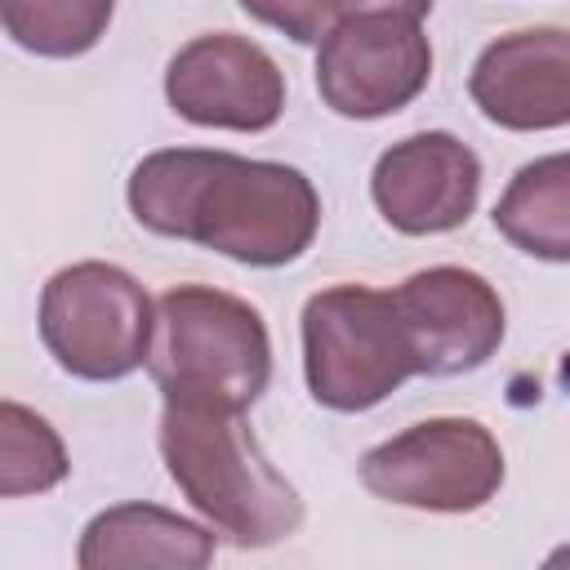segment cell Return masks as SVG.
I'll list each match as a JSON object with an SVG mask.
<instances>
[{"mask_svg": "<svg viewBox=\"0 0 570 570\" xmlns=\"http://www.w3.org/2000/svg\"><path fill=\"white\" fill-rule=\"evenodd\" d=\"M76 561L80 570H120V566L200 570L214 561V525H196L156 503H116L85 525Z\"/></svg>", "mask_w": 570, "mask_h": 570, "instance_id": "cell-12", "label": "cell"}, {"mask_svg": "<svg viewBox=\"0 0 570 570\" xmlns=\"http://www.w3.org/2000/svg\"><path fill=\"white\" fill-rule=\"evenodd\" d=\"M361 485L396 508L476 512L503 485V450L476 419H423L361 459Z\"/></svg>", "mask_w": 570, "mask_h": 570, "instance_id": "cell-6", "label": "cell"}, {"mask_svg": "<svg viewBox=\"0 0 570 570\" xmlns=\"http://www.w3.org/2000/svg\"><path fill=\"white\" fill-rule=\"evenodd\" d=\"M410 330L419 374L454 379L481 370L503 343V298L468 267H428L392 289Z\"/></svg>", "mask_w": 570, "mask_h": 570, "instance_id": "cell-9", "label": "cell"}, {"mask_svg": "<svg viewBox=\"0 0 570 570\" xmlns=\"http://www.w3.org/2000/svg\"><path fill=\"white\" fill-rule=\"evenodd\" d=\"M254 22L289 36L294 45H321L334 27L330 0H236Z\"/></svg>", "mask_w": 570, "mask_h": 570, "instance_id": "cell-16", "label": "cell"}, {"mask_svg": "<svg viewBox=\"0 0 570 570\" xmlns=\"http://www.w3.org/2000/svg\"><path fill=\"white\" fill-rule=\"evenodd\" d=\"M67 450L62 436L40 419L36 410L4 401L0 405V494L22 499V494H45L67 476Z\"/></svg>", "mask_w": 570, "mask_h": 570, "instance_id": "cell-15", "label": "cell"}, {"mask_svg": "<svg viewBox=\"0 0 570 570\" xmlns=\"http://www.w3.org/2000/svg\"><path fill=\"white\" fill-rule=\"evenodd\" d=\"M494 227L530 258L570 263V151L521 165L494 205Z\"/></svg>", "mask_w": 570, "mask_h": 570, "instance_id": "cell-13", "label": "cell"}, {"mask_svg": "<svg viewBox=\"0 0 570 570\" xmlns=\"http://www.w3.org/2000/svg\"><path fill=\"white\" fill-rule=\"evenodd\" d=\"M125 196L138 227L191 240L245 267H285L303 258L321 227V196L303 169L209 147L142 156Z\"/></svg>", "mask_w": 570, "mask_h": 570, "instance_id": "cell-1", "label": "cell"}, {"mask_svg": "<svg viewBox=\"0 0 570 570\" xmlns=\"http://www.w3.org/2000/svg\"><path fill=\"white\" fill-rule=\"evenodd\" d=\"M165 98L183 120L200 129L263 134L285 111V76L263 45L214 31L187 40L169 58Z\"/></svg>", "mask_w": 570, "mask_h": 570, "instance_id": "cell-8", "label": "cell"}, {"mask_svg": "<svg viewBox=\"0 0 570 570\" xmlns=\"http://www.w3.org/2000/svg\"><path fill=\"white\" fill-rule=\"evenodd\" d=\"M428 76L432 45L405 13H352L316 45V94L343 120H383L410 107Z\"/></svg>", "mask_w": 570, "mask_h": 570, "instance_id": "cell-7", "label": "cell"}, {"mask_svg": "<svg viewBox=\"0 0 570 570\" xmlns=\"http://www.w3.org/2000/svg\"><path fill=\"white\" fill-rule=\"evenodd\" d=\"M370 196L387 227L405 236H441L472 218L481 196V160L454 134H410L379 156Z\"/></svg>", "mask_w": 570, "mask_h": 570, "instance_id": "cell-10", "label": "cell"}, {"mask_svg": "<svg viewBox=\"0 0 570 570\" xmlns=\"http://www.w3.org/2000/svg\"><path fill=\"white\" fill-rule=\"evenodd\" d=\"M116 0H0L4 36L36 58H80L111 27Z\"/></svg>", "mask_w": 570, "mask_h": 570, "instance_id": "cell-14", "label": "cell"}, {"mask_svg": "<svg viewBox=\"0 0 570 570\" xmlns=\"http://www.w3.org/2000/svg\"><path fill=\"white\" fill-rule=\"evenodd\" d=\"M160 454L183 499L227 543L272 548L298 530L303 499L245 428V410L165 401Z\"/></svg>", "mask_w": 570, "mask_h": 570, "instance_id": "cell-2", "label": "cell"}, {"mask_svg": "<svg viewBox=\"0 0 570 570\" xmlns=\"http://www.w3.org/2000/svg\"><path fill=\"white\" fill-rule=\"evenodd\" d=\"M303 374L316 405L361 414L419 374L392 289L330 285L303 307Z\"/></svg>", "mask_w": 570, "mask_h": 570, "instance_id": "cell-4", "label": "cell"}, {"mask_svg": "<svg viewBox=\"0 0 570 570\" xmlns=\"http://www.w3.org/2000/svg\"><path fill=\"white\" fill-rule=\"evenodd\" d=\"M405 13V18H428L432 13V0H330V13H334V22H343V18H352V13Z\"/></svg>", "mask_w": 570, "mask_h": 570, "instance_id": "cell-17", "label": "cell"}, {"mask_svg": "<svg viewBox=\"0 0 570 570\" xmlns=\"http://www.w3.org/2000/svg\"><path fill=\"white\" fill-rule=\"evenodd\" d=\"M156 307L147 289L116 263H71L40 289V343L85 383H116L147 365Z\"/></svg>", "mask_w": 570, "mask_h": 570, "instance_id": "cell-5", "label": "cell"}, {"mask_svg": "<svg viewBox=\"0 0 570 570\" xmlns=\"http://www.w3.org/2000/svg\"><path fill=\"white\" fill-rule=\"evenodd\" d=\"M468 94L499 129L539 134L570 125V31L525 27L490 40L472 62Z\"/></svg>", "mask_w": 570, "mask_h": 570, "instance_id": "cell-11", "label": "cell"}, {"mask_svg": "<svg viewBox=\"0 0 570 570\" xmlns=\"http://www.w3.org/2000/svg\"><path fill=\"white\" fill-rule=\"evenodd\" d=\"M147 370L165 401L249 410L272 383V338L245 298L214 285H178L156 303Z\"/></svg>", "mask_w": 570, "mask_h": 570, "instance_id": "cell-3", "label": "cell"}]
</instances>
